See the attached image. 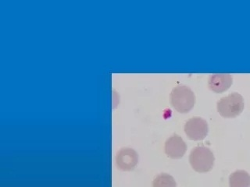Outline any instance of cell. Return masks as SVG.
<instances>
[{
    "label": "cell",
    "instance_id": "9",
    "mask_svg": "<svg viewBox=\"0 0 250 187\" xmlns=\"http://www.w3.org/2000/svg\"><path fill=\"white\" fill-rule=\"evenodd\" d=\"M152 187H177V183L171 175L162 173L155 178Z\"/></svg>",
    "mask_w": 250,
    "mask_h": 187
},
{
    "label": "cell",
    "instance_id": "1",
    "mask_svg": "<svg viewBox=\"0 0 250 187\" xmlns=\"http://www.w3.org/2000/svg\"><path fill=\"white\" fill-rule=\"evenodd\" d=\"M170 103L176 111L188 113L193 109L195 96L193 92L186 86H178L170 93Z\"/></svg>",
    "mask_w": 250,
    "mask_h": 187
},
{
    "label": "cell",
    "instance_id": "4",
    "mask_svg": "<svg viewBox=\"0 0 250 187\" xmlns=\"http://www.w3.org/2000/svg\"><path fill=\"white\" fill-rule=\"evenodd\" d=\"M185 132L191 140H203L208 134V124L200 117H193L185 125Z\"/></svg>",
    "mask_w": 250,
    "mask_h": 187
},
{
    "label": "cell",
    "instance_id": "6",
    "mask_svg": "<svg viewBox=\"0 0 250 187\" xmlns=\"http://www.w3.org/2000/svg\"><path fill=\"white\" fill-rule=\"evenodd\" d=\"M187 151V144L181 136L174 134L165 143V153L173 159L182 158Z\"/></svg>",
    "mask_w": 250,
    "mask_h": 187
},
{
    "label": "cell",
    "instance_id": "2",
    "mask_svg": "<svg viewBox=\"0 0 250 187\" xmlns=\"http://www.w3.org/2000/svg\"><path fill=\"white\" fill-rule=\"evenodd\" d=\"M214 161L213 152L205 146L195 147L190 153L189 162L191 167L195 171L200 173L211 171Z\"/></svg>",
    "mask_w": 250,
    "mask_h": 187
},
{
    "label": "cell",
    "instance_id": "7",
    "mask_svg": "<svg viewBox=\"0 0 250 187\" xmlns=\"http://www.w3.org/2000/svg\"><path fill=\"white\" fill-rule=\"evenodd\" d=\"M233 78L230 74H212L208 80L209 90L216 93L226 92L232 84Z\"/></svg>",
    "mask_w": 250,
    "mask_h": 187
},
{
    "label": "cell",
    "instance_id": "3",
    "mask_svg": "<svg viewBox=\"0 0 250 187\" xmlns=\"http://www.w3.org/2000/svg\"><path fill=\"white\" fill-rule=\"evenodd\" d=\"M244 109V99L236 92L223 97L217 102V110L225 118H234L240 115Z\"/></svg>",
    "mask_w": 250,
    "mask_h": 187
},
{
    "label": "cell",
    "instance_id": "5",
    "mask_svg": "<svg viewBox=\"0 0 250 187\" xmlns=\"http://www.w3.org/2000/svg\"><path fill=\"white\" fill-rule=\"evenodd\" d=\"M139 162V155L131 148H122L116 156L117 166L121 171H131Z\"/></svg>",
    "mask_w": 250,
    "mask_h": 187
},
{
    "label": "cell",
    "instance_id": "8",
    "mask_svg": "<svg viewBox=\"0 0 250 187\" xmlns=\"http://www.w3.org/2000/svg\"><path fill=\"white\" fill-rule=\"evenodd\" d=\"M230 187H250V175L247 171L238 170L229 178Z\"/></svg>",
    "mask_w": 250,
    "mask_h": 187
}]
</instances>
